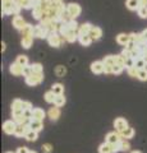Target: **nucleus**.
<instances>
[{"label":"nucleus","mask_w":147,"mask_h":153,"mask_svg":"<svg viewBox=\"0 0 147 153\" xmlns=\"http://www.w3.org/2000/svg\"><path fill=\"white\" fill-rule=\"evenodd\" d=\"M25 139L28 140V142H36V140H37V131H35V130H30V131L26 134Z\"/></svg>","instance_id":"34"},{"label":"nucleus","mask_w":147,"mask_h":153,"mask_svg":"<svg viewBox=\"0 0 147 153\" xmlns=\"http://www.w3.org/2000/svg\"><path fill=\"white\" fill-rule=\"evenodd\" d=\"M41 1H44V0H35V3H41Z\"/></svg>","instance_id":"56"},{"label":"nucleus","mask_w":147,"mask_h":153,"mask_svg":"<svg viewBox=\"0 0 147 153\" xmlns=\"http://www.w3.org/2000/svg\"><path fill=\"white\" fill-rule=\"evenodd\" d=\"M25 80H26V84H27V85H31V87H34V85L40 84L42 80H44V73H41V74L32 73L31 75L26 76Z\"/></svg>","instance_id":"2"},{"label":"nucleus","mask_w":147,"mask_h":153,"mask_svg":"<svg viewBox=\"0 0 147 153\" xmlns=\"http://www.w3.org/2000/svg\"><path fill=\"white\" fill-rule=\"evenodd\" d=\"M88 35L91 36L92 41H97V40H100L101 36H102V30L100 27H97V26H92V28H91V31H90Z\"/></svg>","instance_id":"12"},{"label":"nucleus","mask_w":147,"mask_h":153,"mask_svg":"<svg viewBox=\"0 0 147 153\" xmlns=\"http://www.w3.org/2000/svg\"><path fill=\"white\" fill-rule=\"evenodd\" d=\"M125 5H127V8L129 9V10H138L140 0H127Z\"/></svg>","instance_id":"28"},{"label":"nucleus","mask_w":147,"mask_h":153,"mask_svg":"<svg viewBox=\"0 0 147 153\" xmlns=\"http://www.w3.org/2000/svg\"><path fill=\"white\" fill-rule=\"evenodd\" d=\"M53 1H54V3H63L64 0H53Z\"/></svg>","instance_id":"54"},{"label":"nucleus","mask_w":147,"mask_h":153,"mask_svg":"<svg viewBox=\"0 0 147 153\" xmlns=\"http://www.w3.org/2000/svg\"><path fill=\"white\" fill-rule=\"evenodd\" d=\"M55 74H56V76H59V78H63V76L67 74V69H65V66L58 65L56 66V69H55Z\"/></svg>","instance_id":"35"},{"label":"nucleus","mask_w":147,"mask_h":153,"mask_svg":"<svg viewBox=\"0 0 147 153\" xmlns=\"http://www.w3.org/2000/svg\"><path fill=\"white\" fill-rule=\"evenodd\" d=\"M13 26H14V28H17L18 31H22L23 28H25V26L27 25L26 23V21L23 19V17H21V16H14L13 17Z\"/></svg>","instance_id":"11"},{"label":"nucleus","mask_w":147,"mask_h":153,"mask_svg":"<svg viewBox=\"0 0 147 153\" xmlns=\"http://www.w3.org/2000/svg\"><path fill=\"white\" fill-rule=\"evenodd\" d=\"M146 61H145V59H143V57H141V59H137L136 60V64H134V66H136V68L137 69H145L146 68Z\"/></svg>","instance_id":"39"},{"label":"nucleus","mask_w":147,"mask_h":153,"mask_svg":"<svg viewBox=\"0 0 147 153\" xmlns=\"http://www.w3.org/2000/svg\"><path fill=\"white\" fill-rule=\"evenodd\" d=\"M22 100H14L12 102V116L13 117H17V116H21L23 115V108H22Z\"/></svg>","instance_id":"3"},{"label":"nucleus","mask_w":147,"mask_h":153,"mask_svg":"<svg viewBox=\"0 0 147 153\" xmlns=\"http://www.w3.org/2000/svg\"><path fill=\"white\" fill-rule=\"evenodd\" d=\"M134 64H136V60L133 59V57L127 59L125 60V69H129V68H132V66H134Z\"/></svg>","instance_id":"44"},{"label":"nucleus","mask_w":147,"mask_h":153,"mask_svg":"<svg viewBox=\"0 0 147 153\" xmlns=\"http://www.w3.org/2000/svg\"><path fill=\"white\" fill-rule=\"evenodd\" d=\"M50 1H53V0H50Z\"/></svg>","instance_id":"61"},{"label":"nucleus","mask_w":147,"mask_h":153,"mask_svg":"<svg viewBox=\"0 0 147 153\" xmlns=\"http://www.w3.org/2000/svg\"><path fill=\"white\" fill-rule=\"evenodd\" d=\"M142 36H143V37H145V40L147 41V28H146V30H145L143 32H142Z\"/></svg>","instance_id":"52"},{"label":"nucleus","mask_w":147,"mask_h":153,"mask_svg":"<svg viewBox=\"0 0 147 153\" xmlns=\"http://www.w3.org/2000/svg\"><path fill=\"white\" fill-rule=\"evenodd\" d=\"M51 91H53L56 96L64 94V85L61 83H54L53 85H51Z\"/></svg>","instance_id":"25"},{"label":"nucleus","mask_w":147,"mask_h":153,"mask_svg":"<svg viewBox=\"0 0 147 153\" xmlns=\"http://www.w3.org/2000/svg\"><path fill=\"white\" fill-rule=\"evenodd\" d=\"M34 30H35V27L32 25H30V23H27L25 26V28L21 31V33H22V36H34Z\"/></svg>","instance_id":"27"},{"label":"nucleus","mask_w":147,"mask_h":153,"mask_svg":"<svg viewBox=\"0 0 147 153\" xmlns=\"http://www.w3.org/2000/svg\"><path fill=\"white\" fill-rule=\"evenodd\" d=\"M123 69H124V66H122L119 64H115L113 66V74H120L123 71Z\"/></svg>","instance_id":"43"},{"label":"nucleus","mask_w":147,"mask_h":153,"mask_svg":"<svg viewBox=\"0 0 147 153\" xmlns=\"http://www.w3.org/2000/svg\"><path fill=\"white\" fill-rule=\"evenodd\" d=\"M42 152L44 153H51V151H53V146L49 144V143H46V144H42Z\"/></svg>","instance_id":"45"},{"label":"nucleus","mask_w":147,"mask_h":153,"mask_svg":"<svg viewBox=\"0 0 147 153\" xmlns=\"http://www.w3.org/2000/svg\"><path fill=\"white\" fill-rule=\"evenodd\" d=\"M134 129L133 128H131V126H128L127 129H124L122 133H119L123 139H131V138H133L134 137Z\"/></svg>","instance_id":"22"},{"label":"nucleus","mask_w":147,"mask_h":153,"mask_svg":"<svg viewBox=\"0 0 147 153\" xmlns=\"http://www.w3.org/2000/svg\"><path fill=\"white\" fill-rule=\"evenodd\" d=\"M23 68L25 66H22L21 64H18V63H13L10 65V68H9V71L13 74V75H23Z\"/></svg>","instance_id":"14"},{"label":"nucleus","mask_w":147,"mask_h":153,"mask_svg":"<svg viewBox=\"0 0 147 153\" xmlns=\"http://www.w3.org/2000/svg\"><path fill=\"white\" fill-rule=\"evenodd\" d=\"M16 126H17V123L14 120H7L3 124V131L10 135V134H14V131H16Z\"/></svg>","instance_id":"9"},{"label":"nucleus","mask_w":147,"mask_h":153,"mask_svg":"<svg viewBox=\"0 0 147 153\" xmlns=\"http://www.w3.org/2000/svg\"><path fill=\"white\" fill-rule=\"evenodd\" d=\"M17 1H18V0H14V3H17Z\"/></svg>","instance_id":"59"},{"label":"nucleus","mask_w":147,"mask_h":153,"mask_svg":"<svg viewBox=\"0 0 147 153\" xmlns=\"http://www.w3.org/2000/svg\"><path fill=\"white\" fill-rule=\"evenodd\" d=\"M128 71V75L132 76V78H137V74H138V69L136 68V66H132V68L129 69H127Z\"/></svg>","instance_id":"41"},{"label":"nucleus","mask_w":147,"mask_h":153,"mask_svg":"<svg viewBox=\"0 0 147 153\" xmlns=\"http://www.w3.org/2000/svg\"><path fill=\"white\" fill-rule=\"evenodd\" d=\"M70 21H73V18H72V16L69 14V12L65 9V10L60 14V17H59V22L60 23H69Z\"/></svg>","instance_id":"26"},{"label":"nucleus","mask_w":147,"mask_h":153,"mask_svg":"<svg viewBox=\"0 0 147 153\" xmlns=\"http://www.w3.org/2000/svg\"><path fill=\"white\" fill-rule=\"evenodd\" d=\"M1 51H5V42H1Z\"/></svg>","instance_id":"53"},{"label":"nucleus","mask_w":147,"mask_h":153,"mask_svg":"<svg viewBox=\"0 0 147 153\" xmlns=\"http://www.w3.org/2000/svg\"><path fill=\"white\" fill-rule=\"evenodd\" d=\"M102 63L105 65H110V66H114L115 65V55H107L104 57Z\"/></svg>","instance_id":"32"},{"label":"nucleus","mask_w":147,"mask_h":153,"mask_svg":"<svg viewBox=\"0 0 147 153\" xmlns=\"http://www.w3.org/2000/svg\"><path fill=\"white\" fill-rule=\"evenodd\" d=\"M44 98L47 103H54L55 102V98H56V94L53 92V91H47V92L44 94Z\"/></svg>","instance_id":"29"},{"label":"nucleus","mask_w":147,"mask_h":153,"mask_svg":"<svg viewBox=\"0 0 147 153\" xmlns=\"http://www.w3.org/2000/svg\"><path fill=\"white\" fill-rule=\"evenodd\" d=\"M143 59H145V61H146V64H147V54H145V55H143Z\"/></svg>","instance_id":"55"},{"label":"nucleus","mask_w":147,"mask_h":153,"mask_svg":"<svg viewBox=\"0 0 147 153\" xmlns=\"http://www.w3.org/2000/svg\"><path fill=\"white\" fill-rule=\"evenodd\" d=\"M114 128H115V130L118 133H122L124 129L128 128V121L124 117H118V119H115V121H114Z\"/></svg>","instance_id":"10"},{"label":"nucleus","mask_w":147,"mask_h":153,"mask_svg":"<svg viewBox=\"0 0 147 153\" xmlns=\"http://www.w3.org/2000/svg\"><path fill=\"white\" fill-rule=\"evenodd\" d=\"M30 128H31V130H35V131H41L42 129H44V123L42 121H39V120H34L32 119L31 123H30Z\"/></svg>","instance_id":"21"},{"label":"nucleus","mask_w":147,"mask_h":153,"mask_svg":"<svg viewBox=\"0 0 147 153\" xmlns=\"http://www.w3.org/2000/svg\"><path fill=\"white\" fill-rule=\"evenodd\" d=\"M49 30L46 27H44L42 25H39V26H35V30H34V36L37 37V38H47L49 36Z\"/></svg>","instance_id":"6"},{"label":"nucleus","mask_w":147,"mask_h":153,"mask_svg":"<svg viewBox=\"0 0 147 153\" xmlns=\"http://www.w3.org/2000/svg\"><path fill=\"white\" fill-rule=\"evenodd\" d=\"M92 28V25L91 23H82V25H79V28H78V35H88L90 31H91Z\"/></svg>","instance_id":"20"},{"label":"nucleus","mask_w":147,"mask_h":153,"mask_svg":"<svg viewBox=\"0 0 147 153\" xmlns=\"http://www.w3.org/2000/svg\"><path fill=\"white\" fill-rule=\"evenodd\" d=\"M32 74V69H31V65H27L23 68V76H28V75H31Z\"/></svg>","instance_id":"47"},{"label":"nucleus","mask_w":147,"mask_h":153,"mask_svg":"<svg viewBox=\"0 0 147 153\" xmlns=\"http://www.w3.org/2000/svg\"><path fill=\"white\" fill-rule=\"evenodd\" d=\"M28 152H30V149H28L27 147H19L16 153H28Z\"/></svg>","instance_id":"49"},{"label":"nucleus","mask_w":147,"mask_h":153,"mask_svg":"<svg viewBox=\"0 0 147 153\" xmlns=\"http://www.w3.org/2000/svg\"><path fill=\"white\" fill-rule=\"evenodd\" d=\"M65 102H67V100H65L64 94H60V96H56L54 105H55V106H58V107H63L65 105Z\"/></svg>","instance_id":"33"},{"label":"nucleus","mask_w":147,"mask_h":153,"mask_svg":"<svg viewBox=\"0 0 147 153\" xmlns=\"http://www.w3.org/2000/svg\"><path fill=\"white\" fill-rule=\"evenodd\" d=\"M125 60L127 59L122 54L115 55V64H119V65H122V66H124V68H125Z\"/></svg>","instance_id":"40"},{"label":"nucleus","mask_w":147,"mask_h":153,"mask_svg":"<svg viewBox=\"0 0 147 153\" xmlns=\"http://www.w3.org/2000/svg\"><path fill=\"white\" fill-rule=\"evenodd\" d=\"M5 153H13V152H5Z\"/></svg>","instance_id":"60"},{"label":"nucleus","mask_w":147,"mask_h":153,"mask_svg":"<svg viewBox=\"0 0 147 153\" xmlns=\"http://www.w3.org/2000/svg\"><path fill=\"white\" fill-rule=\"evenodd\" d=\"M16 63L21 64L22 66H27V65H28V57H27L26 55H18Z\"/></svg>","instance_id":"37"},{"label":"nucleus","mask_w":147,"mask_h":153,"mask_svg":"<svg viewBox=\"0 0 147 153\" xmlns=\"http://www.w3.org/2000/svg\"><path fill=\"white\" fill-rule=\"evenodd\" d=\"M131 41V36L127 35V33H119V35L116 36V42L122 46H127V44Z\"/></svg>","instance_id":"17"},{"label":"nucleus","mask_w":147,"mask_h":153,"mask_svg":"<svg viewBox=\"0 0 147 153\" xmlns=\"http://www.w3.org/2000/svg\"><path fill=\"white\" fill-rule=\"evenodd\" d=\"M31 130L30 128V124H17L16 126V131H14V135L16 137H26V134Z\"/></svg>","instance_id":"4"},{"label":"nucleus","mask_w":147,"mask_h":153,"mask_svg":"<svg viewBox=\"0 0 147 153\" xmlns=\"http://www.w3.org/2000/svg\"><path fill=\"white\" fill-rule=\"evenodd\" d=\"M47 115L53 121H56L60 117V107L55 106V107H50V110L47 111Z\"/></svg>","instance_id":"16"},{"label":"nucleus","mask_w":147,"mask_h":153,"mask_svg":"<svg viewBox=\"0 0 147 153\" xmlns=\"http://www.w3.org/2000/svg\"><path fill=\"white\" fill-rule=\"evenodd\" d=\"M32 111H34V108H31V110H26V111L23 112V114H25V116H26V117L32 119Z\"/></svg>","instance_id":"50"},{"label":"nucleus","mask_w":147,"mask_h":153,"mask_svg":"<svg viewBox=\"0 0 147 153\" xmlns=\"http://www.w3.org/2000/svg\"><path fill=\"white\" fill-rule=\"evenodd\" d=\"M46 40H47V44L51 47H60L64 41V38L59 32H50Z\"/></svg>","instance_id":"1"},{"label":"nucleus","mask_w":147,"mask_h":153,"mask_svg":"<svg viewBox=\"0 0 147 153\" xmlns=\"http://www.w3.org/2000/svg\"><path fill=\"white\" fill-rule=\"evenodd\" d=\"M68 26H69L70 30H74V31H78V28H79V25H78L77 22H75V19H73V21H70V22L68 23Z\"/></svg>","instance_id":"46"},{"label":"nucleus","mask_w":147,"mask_h":153,"mask_svg":"<svg viewBox=\"0 0 147 153\" xmlns=\"http://www.w3.org/2000/svg\"><path fill=\"white\" fill-rule=\"evenodd\" d=\"M13 120L16 121L17 124H30L32 119H28L25 116V114L21 115V116H17V117H13Z\"/></svg>","instance_id":"31"},{"label":"nucleus","mask_w":147,"mask_h":153,"mask_svg":"<svg viewBox=\"0 0 147 153\" xmlns=\"http://www.w3.org/2000/svg\"><path fill=\"white\" fill-rule=\"evenodd\" d=\"M22 108H23V111H26V110H31L32 108V103L30 101H23L22 102Z\"/></svg>","instance_id":"48"},{"label":"nucleus","mask_w":147,"mask_h":153,"mask_svg":"<svg viewBox=\"0 0 147 153\" xmlns=\"http://www.w3.org/2000/svg\"><path fill=\"white\" fill-rule=\"evenodd\" d=\"M137 78H138L140 80H142V82H146L147 80V69H140L138 70V74H137Z\"/></svg>","instance_id":"38"},{"label":"nucleus","mask_w":147,"mask_h":153,"mask_svg":"<svg viewBox=\"0 0 147 153\" xmlns=\"http://www.w3.org/2000/svg\"><path fill=\"white\" fill-rule=\"evenodd\" d=\"M45 116H46V112L40 107H36V108H34V111H32V119H34V120L42 121L45 119Z\"/></svg>","instance_id":"13"},{"label":"nucleus","mask_w":147,"mask_h":153,"mask_svg":"<svg viewBox=\"0 0 147 153\" xmlns=\"http://www.w3.org/2000/svg\"><path fill=\"white\" fill-rule=\"evenodd\" d=\"M78 41L82 46H90L92 42V38L90 35H78Z\"/></svg>","instance_id":"23"},{"label":"nucleus","mask_w":147,"mask_h":153,"mask_svg":"<svg viewBox=\"0 0 147 153\" xmlns=\"http://www.w3.org/2000/svg\"><path fill=\"white\" fill-rule=\"evenodd\" d=\"M31 69H32V73H36V74H41L44 71V68L40 63H34L31 64Z\"/></svg>","instance_id":"36"},{"label":"nucleus","mask_w":147,"mask_h":153,"mask_svg":"<svg viewBox=\"0 0 147 153\" xmlns=\"http://www.w3.org/2000/svg\"><path fill=\"white\" fill-rule=\"evenodd\" d=\"M140 7L147 8V0H140Z\"/></svg>","instance_id":"51"},{"label":"nucleus","mask_w":147,"mask_h":153,"mask_svg":"<svg viewBox=\"0 0 147 153\" xmlns=\"http://www.w3.org/2000/svg\"><path fill=\"white\" fill-rule=\"evenodd\" d=\"M32 44H34V36H22L21 45L23 49H30Z\"/></svg>","instance_id":"19"},{"label":"nucleus","mask_w":147,"mask_h":153,"mask_svg":"<svg viewBox=\"0 0 147 153\" xmlns=\"http://www.w3.org/2000/svg\"><path fill=\"white\" fill-rule=\"evenodd\" d=\"M122 140V135L118 131H110L107 133V135L105 138V142L110 143V144H118Z\"/></svg>","instance_id":"7"},{"label":"nucleus","mask_w":147,"mask_h":153,"mask_svg":"<svg viewBox=\"0 0 147 153\" xmlns=\"http://www.w3.org/2000/svg\"><path fill=\"white\" fill-rule=\"evenodd\" d=\"M67 10L69 12V14L72 16L73 19L78 18L81 16V12H82V9H81V5H78L77 3H70L67 5Z\"/></svg>","instance_id":"5"},{"label":"nucleus","mask_w":147,"mask_h":153,"mask_svg":"<svg viewBox=\"0 0 147 153\" xmlns=\"http://www.w3.org/2000/svg\"><path fill=\"white\" fill-rule=\"evenodd\" d=\"M91 71L93 74L104 73V63L102 61H93V63L91 64Z\"/></svg>","instance_id":"15"},{"label":"nucleus","mask_w":147,"mask_h":153,"mask_svg":"<svg viewBox=\"0 0 147 153\" xmlns=\"http://www.w3.org/2000/svg\"><path fill=\"white\" fill-rule=\"evenodd\" d=\"M16 4H18L22 9H34L35 0H18Z\"/></svg>","instance_id":"18"},{"label":"nucleus","mask_w":147,"mask_h":153,"mask_svg":"<svg viewBox=\"0 0 147 153\" xmlns=\"http://www.w3.org/2000/svg\"><path fill=\"white\" fill-rule=\"evenodd\" d=\"M61 36H63V38L67 42L73 44V42H75L78 40V31H74V30H70V28H69V30L65 32L64 35H61Z\"/></svg>","instance_id":"8"},{"label":"nucleus","mask_w":147,"mask_h":153,"mask_svg":"<svg viewBox=\"0 0 147 153\" xmlns=\"http://www.w3.org/2000/svg\"><path fill=\"white\" fill-rule=\"evenodd\" d=\"M137 13H138V16L141 17V18H147V8H145V7H140L138 8V10H137Z\"/></svg>","instance_id":"42"},{"label":"nucleus","mask_w":147,"mask_h":153,"mask_svg":"<svg viewBox=\"0 0 147 153\" xmlns=\"http://www.w3.org/2000/svg\"><path fill=\"white\" fill-rule=\"evenodd\" d=\"M28 153H37V152H35V151H30V152H28Z\"/></svg>","instance_id":"58"},{"label":"nucleus","mask_w":147,"mask_h":153,"mask_svg":"<svg viewBox=\"0 0 147 153\" xmlns=\"http://www.w3.org/2000/svg\"><path fill=\"white\" fill-rule=\"evenodd\" d=\"M98 153H114L113 151V144H110V143H102V144H100V147H98Z\"/></svg>","instance_id":"24"},{"label":"nucleus","mask_w":147,"mask_h":153,"mask_svg":"<svg viewBox=\"0 0 147 153\" xmlns=\"http://www.w3.org/2000/svg\"><path fill=\"white\" fill-rule=\"evenodd\" d=\"M131 153H141L140 151H133V152H131Z\"/></svg>","instance_id":"57"},{"label":"nucleus","mask_w":147,"mask_h":153,"mask_svg":"<svg viewBox=\"0 0 147 153\" xmlns=\"http://www.w3.org/2000/svg\"><path fill=\"white\" fill-rule=\"evenodd\" d=\"M119 147H120V152H128L131 149V144L128 142V139H123V138L119 142Z\"/></svg>","instance_id":"30"}]
</instances>
